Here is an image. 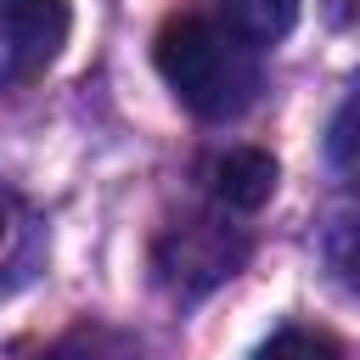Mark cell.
Wrapping results in <instances>:
<instances>
[{"mask_svg":"<svg viewBox=\"0 0 360 360\" xmlns=\"http://www.w3.org/2000/svg\"><path fill=\"white\" fill-rule=\"evenodd\" d=\"M152 62L163 73V84L197 112V118H236L253 107L259 96V51L231 34L225 22L214 17H169L158 45H152Z\"/></svg>","mask_w":360,"mask_h":360,"instance_id":"6da1fadb","label":"cell"},{"mask_svg":"<svg viewBox=\"0 0 360 360\" xmlns=\"http://www.w3.org/2000/svg\"><path fill=\"white\" fill-rule=\"evenodd\" d=\"M248 259V236L225 219V208H202V214H180L158 231L152 242V270L169 292L180 298H202L219 281H231Z\"/></svg>","mask_w":360,"mask_h":360,"instance_id":"7a4b0ae2","label":"cell"},{"mask_svg":"<svg viewBox=\"0 0 360 360\" xmlns=\"http://www.w3.org/2000/svg\"><path fill=\"white\" fill-rule=\"evenodd\" d=\"M68 0H0V90L39 79L68 45Z\"/></svg>","mask_w":360,"mask_h":360,"instance_id":"3957f363","label":"cell"},{"mask_svg":"<svg viewBox=\"0 0 360 360\" xmlns=\"http://www.w3.org/2000/svg\"><path fill=\"white\" fill-rule=\"evenodd\" d=\"M276 158L259 152V146H231V152H214L202 163V180H208V197L214 208L225 214H253L276 197Z\"/></svg>","mask_w":360,"mask_h":360,"instance_id":"277c9868","label":"cell"},{"mask_svg":"<svg viewBox=\"0 0 360 360\" xmlns=\"http://www.w3.org/2000/svg\"><path fill=\"white\" fill-rule=\"evenodd\" d=\"M39 264H45V225L17 191L0 186V298L28 287Z\"/></svg>","mask_w":360,"mask_h":360,"instance_id":"5b68a950","label":"cell"},{"mask_svg":"<svg viewBox=\"0 0 360 360\" xmlns=\"http://www.w3.org/2000/svg\"><path fill=\"white\" fill-rule=\"evenodd\" d=\"M34 360H146V349H141V338L124 332V326L79 321V326H68L62 338H51Z\"/></svg>","mask_w":360,"mask_h":360,"instance_id":"8992f818","label":"cell"},{"mask_svg":"<svg viewBox=\"0 0 360 360\" xmlns=\"http://www.w3.org/2000/svg\"><path fill=\"white\" fill-rule=\"evenodd\" d=\"M219 11H225L231 34H242L248 45H270V39H281L292 28L298 0H219Z\"/></svg>","mask_w":360,"mask_h":360,"instance_id":"52a82bcc","label":"cell"},{"mask_svg":"<svg viewBox=\"0 0 360 360\" xmlns=\"http://www.w3.org/2000/svg\"><path fill=\"white\" fill-rule=\"evenodd\" d=\"M326 158L349 186H360V79L349 84V96L338 101V112L326 124Z\"/></svg>","mask_w":360,"mask_h":360,"instance_id":"ba28073f","label":"cell"},{"mask_svg":"<svg viewBox=\"0 0 360 360\" xmlns=\"http://www.w3.org/2000/svg\"><path fill=\"white\" fill-rule=\"evenodd\" d=\"M253 360H343V349L326 338V332H309V326H281L270 343H259Z\"/></svg>","mask_w":360,"mask_h":360,"instance_id":"9c48e42d","label":"cell"},{"mask_svg":"<svg viewBox=\"0 0 360 360\" xmlns=\"http://www.w3.org/2000/svg\"><path fill=\"white\" fill-rule=\"evenodd\" d=\"M326 11H332L343 28H360V0H326Z\"/></svg>","mask_w":360,"mask_h":360,"instance_id":"30bf717a","label":"cell"}]
</instances>
